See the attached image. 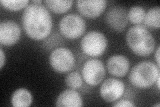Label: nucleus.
I'll list each match as a JSON object with an SVG mask.
<instances>
[{
	"label": "nucleus",
	"mask_w": 160,
	"mask_h": 107,
	"mask_svg": "<svg viewBox=\"0 0 160 107\" xmlns=\"http://www.w3.org/2000/svg\"><path fill=\"white\" fill-rule=\"evenodd\" d=\"M6 54L4 53V51L2 48H0V68L2 69L3 66L6 64Z\"/></svg>",
	"instance_id": "nucleus-21"
},
{
	"label": "nucleus",
	"mask_w": 160,
	"mask_h": 107,
	"mask_svg": "<svg viewBox=\"0 0 160 107\" xmlns=\"http://www.w3.org/2000/svg\"><path fill=\"white\" fill-rule=\"evenodd\" d=\"M146 10L142 6H136L130 8L128 12V21L135 25L142 24L144 20Z\"/></svg>",
	"instance_id": "nucleus-17"
},
{
	"label": "nucleus",
	"mask_w": 160,
	"mask_h": 107,
	"mask_svg": "<svg viewBox=\"0 0 160 107\" xmlns=\"http://www.w3.org/2000/svg\"><path fill=\"white\" fill-rule=\"evenodd\" d=\"M113 107H123V106L132 107V106H136V104L129 100L122 99L116 102V103L113 104Z\"/></svg>",
	"instance_id": "nucleus-20"
},
{
	"label": "nucleus",
	"mask_w": 160,
	"mask_h": 107,
	"mask_svg": "<svg viewBox=\"0 0 160 107\" xmlns=\"http://www.w3.org/2000/svg\"><path fill=\"white\" fill-rule=\"evenodd\" d=\"M159 50H160V47H159V46L157 48V49L156 50V52H155V58H156L157 65L159 66H159H160V62H159V60H160Z\"/></svg>",
	"instance_id": "nucleus-22"
},
{
	"label": "nucleus",
	"mask_w": 160,
	"mask_h": 107,
	"mask_svg": "<svg viewBox=\"0 0 160 107\" xmlns=\"http://www.w3.org/2000/svg\"><path fill=\"white\" fill-rule=\"evenodd\" d=\"M105 22L110 28L118 32H122L128 24V12L121 6L110 8L105 15Z\"/></svg>",
	"instance_id": "nucleus-9"
},
{
	"label": "nucleus",
	"mask_w": 160,
	"mask_h": 107,
	"mask_svg": "<svg viewBox=\"0 0 160 107\" xmlns=\"http://www.w3.org/2000/svg\"><path fill=\"white\" fill-rule=\"evenodd\" d=\"M59 29L64 38L69 40H76L82 36L86 32V24L79 15L69 13L60 20Z\"/></svg>",
	"instance_id": "nucleus-5"
},
{
	"label": "nucleus",
	"mask_w": 160,
	"mask_h": 107,
	"mask_svg": "<svg viewBox=\"0 0 160 107\" xmlns=\"http://www.w3.org/2000/svg\"><path fill=\"white\" fill-rule=\"evenodd\" d=\"M22 22L25 32L32 40L46 39L52 32V18L48 9L42 3H30L23 10Z\"/></svg>",
	"instance_id": "nucleus-1"
},
{
	"label": "nucleus",
	"mask_w": 160,
	"mask_h": 107,
	"mask_svg": "<svg viewBox=\"0 0 160 107\" xmlns=\"http://www.w3.org/2000/svg\"><path fill=\"white\" fill-rule=\"evenodd\" d=\"M82 50L87 56L99 57L103 54L108 47V40L102 32H89L82 38L80 43Z\"/></svg>",
	"instance_id": "nucleus-4"
},
{
	"label": "nucleus",
	"mask_w": 160,
	"mask_h": 107,
	"mask_svg": "<svg viewBox=\"0 0 160 107\" xmlns=\"http://www.w3.org/2000/svg\"><path fill=\"white\" fill-rule=\"evenodd\" d=\"M156 83L157 84L158 89L159 90V89H160V76H158V78H157V80L156 81Z\"/></svg>",
	"instance_id": "nucleus-23"
},
{
	"label": "nucleus",
	"mask_w": 160,
	"mask_h": 107,
	"mask_svg": "<svg viewBox=\"0 0 160 107\" xmlns=\"http://www.w3.org/2000/svg\"><path fill=\"white\" fill-rule=\"evenodd\" d=\"M146 27L159 29L160 27V8L159 6H156L150 8L146 12L143 22Z\"/></svg>",
	"instance_id": "nucleus-16"
},
{
	"label": "nucleus",
	"mask_w": 160,
	"mask_h": 107,
	"mask_svg": "<svg viewBox=\"0 0 160 107\" xmlns=\"http://www.w3.org/2000/svg\"><path fill=\"white\" fill-rule=\"evenodd\" d=\"M65 83L69 88L78 89L83 84V78L82 74L79 72L74 71L69 73L66 78H65Z\"/></svg>",
	"instance_id": "nucleus-19"
},
{
	"label": "nucleus",
	"mask_w": 160,
	"mask_h": 107,
	"mask_svg": "<svg viewBox=\"0 0 160 107\" xmlns=\"http://www.w3.org/2000/svg\"><path fill=\"white\" fill-rule=\"evenodd\" d=\"M126 40L129 49L137 56L142 57L152 54L156 48L153 35L144 25H135L126 34Z\"/></svg>",
	"instance_id": "nucleus-2"
},
{
	"label": "nucleus",
	"mask_w": 160,
	"mask_h": 107,
	"mask_svg": "<svg viewBox=\"0 0 160 107\" xmlns=\"http://www.w3.org/2000/svg\"><path fill=\"white\" fill-rule=\"evenodd\" d=\"M106 75V68L101 60L96 58L88 60L82 68V76L86 83L96 86L101 83Z\"/></svg>",
	"instance_id": "nucleus-7"
},
{
	"label": "nucleus",
	"mask_w": 160,
	"mask_h": 107,
	"mask_svg": "<svg viewBox=\"0 0 160 107\" xmlns=\"http://www.w3.org/2000/svg\"><path fill=\"white\" fill-rule=\"evenodd\" d=\"M159 106H160L159 104H154L153 105V106H158V107H159Z\"/></svg>",
	"instance_id": "nucleus-25"
},
{
	"label": "nucleus",
	"mask_w": 160,
	"mask_h": 107,
	"mask_svg": "<svg viewBox=\"0 0 160 107\" xmlns=\"http://www.w3.org/2000/svg\"><path fill=\"white\" fill-rule=\"evenodd\" d=\"M49 62L52 69L58 73H66L71 71L76 64L73 53L67 48L59 47L52 51Z\"/></svg>",
	"instance_id": "nucleus-6"
},
{
	"label": "nucleus",
	"mask_w": 160,
	"mask_h": 107,
	"mask_svg": "<svg viewBox=\"0 0 160 107\" xmlns=\"http://www.w3.org/2000/svg\"><path fill=\"white\" fill-rule=\"evenodd\" d=\"M43 3L48 9L56 13H64L72 8V0H46Z\"/></svg>",
	"instance_id": "nucleus-15"
},
{
	"label": "nucleus",
	"mask_w": 160,
	"mask_h": 107,
	"mask_svg": "<svg viewBox=\"0 0 160 107\" xmlns=\"http://www.w3.org/2000/svg\"><path fill=\"white\" fill-rule=\"evenodd\" d=\"M126 86L118 78H109L106 79L100 86L99 94L101 97L107 103L116 102L124 94Z\"/></svg>",
	"instance_id": "nucleus-8"
},
{
	"label": "nucleus",
	"mask_w": 160,
	"mask_h": 107,
	"mask_svg": "<svg viewBox=\"0 0 160 107\" xmlns=\"http://www.w3.org/2000/svg\"><path fill=\"white\" fill-rule=\"evenodd\" d=\"M56 106L59 107H80L83 106L82 96L75 89L68 88L58 96Z\"/></svg>",
	"instance_id": "nucleus-13"
},
{
	"label": "nucleus",
	"mask_w": 160,
	"mask_h": 107,
	"mask_svg": "<svg viewBox=\"0 0 160 107\" xmlns=\"http://www.w3.org/2000/svg\"><path fill=\"white\" fill-rule=\"evenodd\" d=\"M33 3H36V4H41L43 3L42 1H41V0H33V1L31 2Z\"/></svg>",
	"instance_id": "nucleus-24"
},
{
	"label": "nucleus",
	"mask_w": 160,
	"mask_h": 107,
	"mask_svg": "<svg viewBox=\"0 0 160 107\" xmlns=\"http://www.w3.org/2000/svg\"><path fill=\"white\" fill-rule=\"evenodd\" d=\"M32 103V94L26 88H18L12 94L11 103L14 107H28L31 106Z\"/></svg>",
	"instance_id": "nucleus-14"
},
{
	"label": "nucleus",
	"mask_w": 160,
	"mask_h": 107,
	"mask_svg": "<svg viewBox=\"0 0 160 107\" xmlns=\"http://www.w3.org/2000/svg\"><path fill=\"white\" fill-rule=\"evenodd\" d=\"M2 7L10 11H19L25 9L30 3L29 0H1L0 1Z\"/></svg>",
	"instance_id": "nucleus-18"
},
{
	"label": "nucleus",
	"mask_w": 160,
	"mask_h": 107,
	"mask_svg": "<svg viewBox=\"0 0 160 107\" xmlns=\"http://www.w3.org/2000/svg\"><path fill=\"white\" fill-rule=\"evenodd\" d=\"M160 76L159 67L149 61H143L135 65L129 74V80L134 87L146 89L156 84Z\"/></svg>",
	"instance_id": "nucleus-3"
},
{
	"label": "nucleus",
	"mask_w": 160,
	"mask_h": 107,
	"mask_svg": "<svg viewBox=\"0 0 160 107\" xmlns=\"http://www.w3.org/2000/svg\"><path fill=\"white\" fill-rule=\"evenodd\" d=\"M107 2L105 0H78L76 8L82 16L88 18L99 17L106 9Z\"/></svg>",
	"instance_id": "nucleus-11"
},
{
	"label": "nucleus",
	"mask_w": 160,
	"mask_h": 107,
	"mask_svg": "<svg viewBox=\"0 0 160 107\" xmlns=\"http://www.w3.org/2000/svg\"><path fill=\"white\" fill-rule=\"evenodd\" d=\"M129 59L123 55H113L107 62V69L109 73L116 77L126 76L129 70Z\"/></svg>",
	"instance_id": "nucleus-12"
},
{
	"label": "nucleus",
	"mask_w": 160,
	"mask_h": 107,
	"mask_svg": "<svg viewBox=\"0 0 160 107\" xmlns=\"http://www.w3.org/2000/svg\"><path fill=\"white\" fill-rule=\"evenodd\" d=\"M21 36L19 25L12 20H6L0 24V44L5 46H12L16 44Z\"/></svg>",
	"instance_id": "nucleus-10"
}]
</instances>
